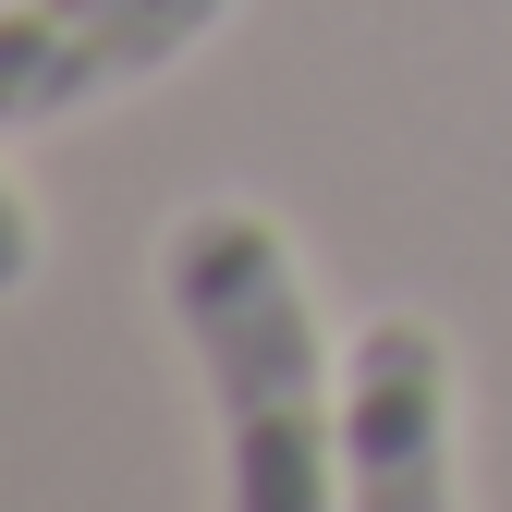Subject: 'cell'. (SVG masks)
Wrapping results in <instances>:
<instances>
[{"label": "cell", "mask_w": 512, "mask_h": 512, "mask_svg": "<svg viewBox=\"0 0 512 512\" xmlns=\"http://www.w3.org/2000/svg\"><path fill=\"white\" fill-rule=\"evenodd\" d=\"M244 0H0V135H49L196 61Z\"/></svg>", "instance_id": "obj_3"}, {"label": "cell", "mask_w": 512, "mask_h": 512, "mask_svg": "<svg viewBox=\"0 0 512 512\" xmlns=\"http://www.w3.org/2000/svg\"><path fill=\"white\" fill-rule=\"evenodd\" d=\"M342 512H464V366L415 305L342 354Z\"/></svg>", "instance_id": "obj_2"}, {"label": "cell", "mask_w": 512, "mask_h": 512, "mask_svg": "<svg viewBox=\"0 0 512 512\" xmlns=\"http://www.w3.org/2000/svg\"><path fill=\"white\" fill-rule=\"evenodd\" d=\"M159 305L208 378L220 512H342V354L317 330L293 232L256 196L183 208L159 244Z\"/></svg>", "instance_id": "obj_1"}, {"label": "cell", "mask_w": 512, "mask_h": 512, "mask_svg": "<svg viewBox=\"0 0 512 512\" xmlns=\"http://www.w3.org/2000/svg\"><path fill=\"white\" fill-rule=\"evenodd\" d=\"M37 256H49V232H37V208H25V183L0 171V305L37 281Z\"/></svg>", "instance_id": "obj_4"}]
</instances>
